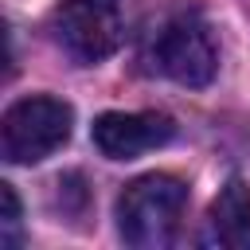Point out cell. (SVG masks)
I'll use <instances>...</instances> for the list:
<instances>
[{
  "label": "cell",
  "instance_id": "obj_1",
  "mask_svg": "<svg viewBox=\"0 0 250 250\" xmlns=\"http://www.w3.org/2000/svg\"><path fill=\"white\" fill-rule=\"evenodd\" d=\"M188 211V188L168 172H148L117 195V230L137 250H160L176 238Z\"/></svg>",
  "mask_w": 250,
  "mask_h": 250
},
{
  "label": "cell",
  "instance_id": "obj_2",
  "mask_svg": "<svg viewBox=\"0 0 250 250\" xmlns=\"http://www.w3.org/2000/svg\"><path fill=\"white\" fill-rule=\"evenodd\" d=\"M137 23V0H62L51 12V35L74 62L109 59Z\"/></svg>",
  "mask_w": 250,
  "mask_h": 250
},
{
  "label": "cell",
  "instance_id": "obj_3",
  "mask_svg": "<svg viewBox=\"0 0 250 250\" xmlns=\"http://www.w3.org/2000/svg\"><path fill=\"white\" fill-rule=\"evenodd\" d=\"M145 59L156 74L180 82V86H207L219 70V47H215V35L211 27L195 16V12H176L168 16L148 47H145Z\"/></svg>",
  "mask_w": 250,
  "mask_h": 250
},
{
  "label": "cell",
  "instance_id": "obj_4",
  "mask_svg": "<svg viewBox=\"0 0 250 250\" xmlns=\"http://www.w3.org/2000/svg\"><path fill=\"white\" fill-rule=\"evenodd\" d=\"M70 125L74 109L62 98L51 94L20 98L16 105H8L0 121V152L8 164H39L70 141Z\"/></svg>",
  "mask_w": 250,
  "mask_h": 250
},
{
  "label": "cell",
  "instance_id": "obj_5",
  "mask_svg": "<svg viewBox=\"0 0 250 250\" xmlns=\"http://www.w3.org/2000/svg\"><path fill=\"white\" fill-rule=\"evenodd\" d=\"M94 148L105 160H133L141 152H152L176 137V121L168 113H102L90 129Z\"/></svg>",
  "mask_w": 250,
  "mask_h": 250
},
{
  "label": "cell",
  "instance_id": "obj_6",
  "mask_svg": "<svg viewBox=\"0 0 250 250\" xmlns=\"http://www.w3.org/2000/svg\"><path fill=\"white\" fill-rule=\"evenodd\" d=\"M207 242L227 250H250V184L227 180L207 211Z\"/></svg>",
  "mask_w": 250,
  "mask_h": 250
},
{
  "label": "cell",
  "instance_id": "obj_7",
  "mask_svg": "<svg viewBox=\"0 0 250 250\" xmlns=\"http://www.w3.org/2000/svg\"><path fill=\"white\" fill-rule=\"evenodd\" d=\"M0 207H4V215H0L4 238L12 242V238H16V227H20V199H16V188H12V184H0Z\"/></svg>",
  "mask_w": 250,
  "mask_h": 250
}]
</instances>
